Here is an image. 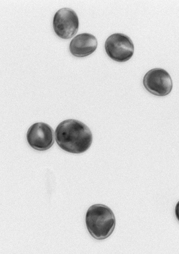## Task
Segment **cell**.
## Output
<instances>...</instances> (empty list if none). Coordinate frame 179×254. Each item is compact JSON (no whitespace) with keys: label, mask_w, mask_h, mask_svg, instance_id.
I'll use <instances>...</instances> for the list:
<instances>
[{"label":"cell","mask_w":179,"mask_h":254,"mask_svg":"<svg viewBox=\"0 0 179 254\" xmlns=\"http://www.w3.org/2000/svg\"><path fill=\"white\" fill-rule=\"evenodd\" d=\"M55 140L62 150L74 154L86 152L92 142V134L89 127L83 122L67 120L58 125L55 130Z\"/></svg>","instance_id":"obj_1"},{"label":"cell","mask_w":179,"mask_h":254,"mask_svg":"<svg viewBox=\"0 0 179 254\" xmlns=\"http://www.w3.org/2000/svg\"><path fill=\"white\" fill-rule=\"evenodd\" d=\"M145 88L156 96L164 97L172 92L173 80L168 72L160 68L149 70L143 79Z\"/></svg>","instance_id":"obj_4"},{"label":"cell","mask_w":179,"mask_h":254,"mask_svg":"<svg viewBox=\"0 0 179 254\" xmlns=\"http://www.w3.org/2000/svg\"><path fill=\"white\" fill-rule=\"evenodd\" d=\"M79 27V18L72 9L62 8L53 17V28L59 38L69 39L77 33Z\"/></svg>","instance_id":"obj_5"},{"label":"cell","mask_w":179,"mask_h":254,"mask_svg":"<svg viewBox=\"0 0 179 254\" xmlns=\"http://www.w3.org/2000/svg\"><path fill=\"white\" fill-rule=\"evenodd\" d=\"M175 214H176L177 219L179 222V201L177 203V205L176 206Z\"/></svg>","instance_id":"obj_8"},{"label":"cell","mask_w":179,"mask_h":254,"mask_svg":"<svg viewBox=\"0 0 179 254\" xmlns=\"http://www.w3.org/2000/svg\"><path fill=\"white\" fill-rule=\"evenodd\" d=\"M97 47V40L92 34H80L71 41L70 52L75 57L83 58L91 55Z\"/></svg>","instance_id":"obj_7"},{"label":"cell","mask_w":179,"mask_h":254,"mask_svg":"<svg viewBox=\"0 0 179 254\" xmlns=\"http://www.w3.org/2000/svg\"><path fill=\"white\" fill-rule=\"evenodd\" d=\"M105 49L112 60L120 63L131 60L134 53L133 41L127 35L120 33L110 35L106 40Z\"/></svg>","instance_id":"obj_3"},{"label":"cell","mask_w":179,"mask_h":254,"mask_svg":"<svg viewBox=\"0 0 179 254\" xmlns=\"http://www.w3.org/2000/svg\"><path fill=\"white\" fill-rule=\"evenodd\" d=\"M87 228L90 234L96 240L109 237L115 228L116 220L110 208L102 204L90 207L86 216Z\"/></svg>","instance_id":"obj_2"},{"label":"cell","mask_w":179,"mask_h":254,"mask_svg":"<svg viewBox=\"0 0 179 254\" xmlns=\"http://www.w3.org/2000/svg\"><path fill=\"white\" fill-rule=\"evenodd\" d=\"M26 139L30 146L35 150L46 151L54 143V131L48 125L39 122L30 127Z\"/></svg>","instance_id":"obj_6"}]
</instances>
